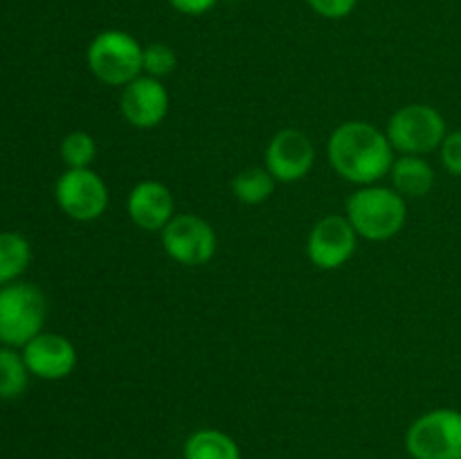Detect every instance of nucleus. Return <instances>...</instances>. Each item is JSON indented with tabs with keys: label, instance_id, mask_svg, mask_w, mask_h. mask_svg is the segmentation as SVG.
<instances>
[{
	"label": "nucleus",
	"instance_id": "19",
	"mask_svg": "<svg viewBox=\"0 0 461 459\" xmlns=\"http://www.w3.org/2000/svg\"><path fill=\"white\" fill-rule=\"evenodd\" d=\"M97 158V142L86 130H75L61 140V160L68 169H90Z\"/></svg>",
	"mask_w": 461,
	"mask_h": 459
},
{
	"label": "nucleus",
	"instance_id": "11",
	"mask_svg": "<svg viewBox=\"0 0 461 459\" xmlns=\"http://www.w3.org/2000/svg\"><path fill=\"white\" fill-rule=\"evenodd\" d=\"M120 111L135 129H156L169 112V93L160 79L140 75L122 90Z\"/></svg>",
	"mask_w": 461,
	"mask_h": 459
},
{
	"label": "nucleus",
	"instance_id": "22",
	"mask_svg": "<svg viewBox=\"0 0 461 459\" xmlns=\"http://www.w3.org/2000/svg\"><path fill=\"white\" fill-rule=\"evenodd\" d=\"M306 4L322 18L338 21V18L349 16L356 4H358V0H306Z\"/></svg>",
	"mask_w": 461,
	"mask_h": 459
},
{
	"label": "nucleus",
	"instance_id": "8",
	"mask_svg": "<svg viewBox=\"0 0 461 459\" xmlns=\"http://www.w3.org/2000/svg\"><path fill=\"white\" fill-rule=\"evenodd\" d=\"M162 248L180 266H203L214 256V228L196 214H176L162 230Z\"/></svg>",
	"mask_w": 461,
	"mask_h": 459
},
{
	"label": "nucleus",
	"instance_id": "9",
	"mask_svg": "<svg viewBox=\"0 0 461 459\" xmlns=\"http://www.w3.org/2000/svg\"><path fill=\"white\" fill-rule=\"evenodd\" d=\"M358 234L347 216H324L313 225L306 241V255L320 270H338L354 256Z\"/></svg>",
	"mask_w": 461,
	"mask_h": 459
},
{
	"label": "nucleus",
	"instance_id": "5",
	"mask_svg": "<svg viewBox=\"0 0 461 459\" xmlns=\"http://www.w3.org/2000/svg\"><path fill=\"white\" fill-rule=\"evenodd\" d=\"M385 135L401 156H426L441 147L448 130L444 115L437 108L428 104H408L390 117Z\"/></svg>",
	"mask_w": 461,
	"mask_h": 459
},
{
	"label": "nucleus",
	"instance_id": "16",
	"mask_svg": "<svg viewBox=\"0 0 461 459\" xmlns=\"http://www.w3.org/2000/svg\"><path fill=\"white\" fill-rule=\"evenodd\" d=\"M32 248L23 234L0 232V286L14 284L27 270Z\"/></svg>",
	"mask_w": 461,
	"mask_h": 459
},
{
	"label": "nucleus",
	"instance_id": "2",
	"mask_svg": "<svg viewBox=\"0 0 461 459\" xmlns=\"http://www.w3.org/2000/svg\"><path fill=\"white\" fill-rule=\"evenodd\" d=\"M347 219L358 237L367 241H390L403 230L408 205L396 189L367 184L347 198Z\"/></svg>",
	"mask_w": 461,
	"mask_h": 459
},
{
	"label": "nucleus",
	"instance_id": "10",
	"mask_svg": "<svg viewBox=\"0 0 461 459\" xmlns=\"http://www.w3.org/2000/svg\"><path fill=\"white\" fill-rule=\"evenodd\" d=\"M266 169L277 183H297L313 169L315 147L297 129H284L273 135L266 147Z\"/></svg>",
	"mask_w": 461,
	"mask_h": 459
},
{
	"label": "nucleus",
	"instance_id": "15",
	"mask_svg": "<svg viewBox=\"0 0 461 459\" xmlns=\"http://www.w3.org/2000/svg\"><path fill=\"white\" fill-rule=\"evenodd\" d=\"M185 459H241L237 441L225 432L205 428L185 441Z\"/></svg>",
	"mask_w": 461,
	"mask_h": 459
},
{
	"label": "nucleus",
	"instance_id": "14",
	"mask_svg": "<svg viewBox=\"0 0 461 459\" xmlns=\"http://www.w3.org/2000/svg\"><path fill=\"white\" fill-rule=\"evenodd\" d=\"M390 178L403 198H423L435 187V169L421 156L396 158L390 169Z\"/></svg>",
	"mask_w": 461,
	"mask_h": 459
},
{
	"label": "nucleus",
	"instance_id": "17",
	"mask_svg": "<svg viewBox=\"0 0 461 459\" xmlns=\"http://www.w3.org/2000/svg\"><path fill=\"white\" fill-rule=\"evenodd\" d=\"M275 183L277 180L270 176L268 169L261 166H248V169L239 171L232 180V194L239 202L243 205H261L268 201L275 192Z\"/></svg>",
	"mask_w": 461,
	"mask_h": 459
},
{
	"label": "nucleus",
	"instance_id": "3",
	"mask_svg": "<svg viewBox=\"0 0 461 459\" xmlns=\"http://www.w3.org/2000/svg\"><path fill=\"white\" fill-rule=\"evenodd\" d=\"M48 302L34 284L14 282L0 286V345L25 346L43 331Z\"/></svg>",
	"mask_w": 461,
	"mask_h": 459
},
{
	"label": "nucleus",
	"instance_id": "12",
	"mask_svg": "<svg viewBox=\"0 0 461 459\" xmlns=\"http://www.w3.org/2000/svg\"><path fill=\"white\" fill-rule=\"evenodd\" d=\"M23 360L32 376L43 381H61L75 372L77 349L61 333L41 331L23 346Z\"/></svg>",
	"mask_w": 461,
	"mask_h": 459
},
{
	"label": "nucleus",
	"instance_id": "6",
	"mask_svg": "<svg viewBox=\"0 0 461 459\" xmlns=\"http://www.w3.org/2000/svg\"><path fill=\"white\" fill-rule=\"evenodd\" d=\"M414 459H461V412L439 408L419 417L405 435Z\"/></svg>",
	"mask_w": 461,
	"mask_h": 459
},
{
	"label": "nucleus",
	"instance_id": "20",
	"mask_svg": "<svg viewBox=\"0 0 461 459\" xmlns=\"http://www.w3.org/2000/svg\"><path fill=\"white\" fill-rule=\"evenodd\" d=\"M178 66V54L174 48L167 43H151L144 48L142 54V72L153 76V79H162V76L171 75Z\"/></svg>",
	"mask_w": 461,
	"mask_h": 459
},
{
	"label": "nucleus",
	"instance_id": "23",
	"mask_svg": "<svg viewBox=\"0 0 461 459\" xmlns=\"http://www.w3.org/2000/svg\"><path fill=\"white\" fill-rule=\"evenodd\" d=\"M169 4L185 16H203L214 7L216 0H169Z\"/></svg>",
	"mask_w": 461,
	"mask_h": 459
},
{
	"label": "nucleus",
	"instance_id": "18",
	"mask_svg": "<svg viewBox=\"0 0 461 459\" xmlns=\"http://www.w3.org/2000/svg\"><path fill=\"white\" fill-rule=\"evenodd\" d=\"M30 376L23 354L14 346H0V399H18L27 390Z\"/></svg>",
	"mask_w": 461,
	"mask_h": 459
},
{
	"label": "nucleus",
	"instance_id": "13",
	"mask_svg": "<svg viewBox=\"0 0 461 459\" xmlns=\"http://www.w3.org/2000/svg\"><path fill=\"white\" fill-rule=\"evenodd\" d=\"M126 210H129L131 220L140 230L162 232L167 223L176 216L174 194H171L167 184L158 183V180H142V183H138L131 189Z\"/></svg>",
	"mask_w": 461,
	"mask_h": 459
},
{
	"label": "nucleus",
	"instance_id": "7",
	"mask_svg": "<svg viewBox=\"0 0 461 459\" xmlns=\"http://www.w3.org/2000/svg\"><path fill=\"white\" fill-rule=\"evenodd\" d=\"M61 212L79 223L97 220L108 207V187L93 169H66L54 184Z\"/></svg>",
	"mask_w": 461,
	"mask_h": 459
},
{
	"label": "nucleus",
	"instance_id": "1",
	"mask_svg": "<svg viewBox=\"0 0 461 459\" xmlns=\"http://www.w3.org/2000/svg\"><path fill=\"white\" fill-rule=\"evenodd\" d=\"M327 156L333 171L349 183L367 187L390 176L394 148L383 130L369 122H345L331 133Z\"/></svg>",
	"mask_w": 461,
	"mask_h": 459
},
{
	"label": "nucleus",
	"instance_id": "21",
	"mask_svg": "<svg viewBox=\"0 0 461 459\" xmlns=\"http://www.w3.org/2000/svg\"><path fill=\"white\" fill-rule=\"evenodd\" d=\"M439 158L450 176L461 178V130H453V133L446 135L439 147Z\"/></svg>",
	"mask_w": 461,
	"mask_h": 459
},
{
	"label": "nucleus",
	"instance_id": "4",
	"mask_svg": "<svg viewBox=\"0 0 461 459\" xmlns=\"http://www.w3.org/2000/svg\"><path fill=\"white\" fill-rule=\"evenodd\" d=\"M144 48L124 30H104L90 40L86 61L90 72L106 86L131 84L142 75Z\"/></svg>",
	"mask_w": 461,
	"mask_h": 459
}]
</instances>
